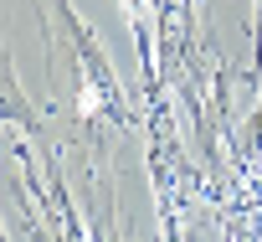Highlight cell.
<instances>
[{
	"mask_svg": "<svg viewBox=\"0 0 262 242\" xmlns=\"http://www.w3.org/2000/svg\"><path fill=\"white\" fill-rule=\"evenodd\" d=\"M52 6V42L72 52V72H77V118L82 124H113L118 134L134 129V113H128L113 72H108V57L98 52L93 31L77 21V11L67 0H47Z\"/></svg>",
	"mask_w": 262,
	"mask_h": 242,
	"instance_id": "cell-1",
	"label": "cell"
}]
</instances>
